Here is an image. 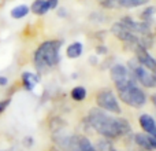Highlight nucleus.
Segmentation results:
<instances>
[{"instance_id": "nucleus-17", "label": "nucleus", "mask_w": 156, "mask_h": 151, "mask_svg": "<svg viewBox=\"0 0 156 151\" xmlns=\"http://www.w3.org/2000/svg\"><path fill=\"white\" fill-rule=\"evenodd\" d=\"M149 0H121V7L132 8V7H140V6L147 4Z\"/></svg>"}, {"instance_id": "nucleus-24", "label": "nucleus", "mask_w": 156, "mask_h": 151, "mask_svg": "<svg viewBox=\"0 0 156 151\" xmlns=\"http://www.w3.org/2000/svg\"><path fill=\"white\" fill-rule=\"evenodd\" d=\"M8 84V80L7 77H4V76H0V87H4Z\"/></svg>"}, {"instance_id": "nucleus-12", "label": "nucleus", "mask_w": 156, "mask_h": 151, "mask_svg": "<svg viewBox=\"0 0 156 151\" xmlns=\"http://www.w3.org/2000/svg\"><path fill=\"white\" fill-rule=\"evenodd\" d=\"M134 142L137 146H140L141 149H144L147 151H152V150L156 149L154 142H152V139L149 138L147 133H137V135L134 136Z\"/></svg>"}, {"instance_id": "nucleus-22", "label": "nucleus", "mask_w": 156, "mask_h": 151, "mask_svg": "<svg viewBox=\"0 0 156 151\" xmlns=\"http://www.w3.org/2000/svg\"><path fill=\"white\" fill-rule=\"evenodd\" d=\"M10 103H11L10 99H4V100H2V102H0V114H2L3 111L8 107V105H10Z\"/></svg>"}, {"instance_id": "nucleus-7", "label": "nucleus", "mask_w": 156, "mask_h": 151, "mask_svg": "<svg viewBox=\"0 0 156 151\" xmlns=\"http://www.w3.org/2000/svg\"><path fill=\"white\" fill-rule=\"evenodd\" d=\"M111 32H112V35L115 36V37H118L121 41L132 46L133 50L138 47V35H134L133 32H130L122 22L114 24L112 28H111Z\"/></svg>"}, {"instance_id": "nucleus-1", "label": "nucleus", "mask_w": 156, "mask_h": 151, "mask_svg": "<svg viewBox=\"0 0 156 151\" xmlns=\"http://www.w3.org/2000/svg\"><path fill=\"white\" fill-rule=\"evenodd\" d=\"M89 124L93 127V129L101 136L108 139H116L119 136H123L130 133V125L126 120L115 118L105 113L103 109L96 107L89 111Z\"/></svg>"}, {"instance_id": "nucleus-23", "label": "nucleus", "mask_w": 156, "mask_h": 151, "mask_svg": "<svg viewBox=\"0 0 156 151\" xmlns=\"http://www.w3.org/2000/svg\"><path fill=\"white\" fill-rule=\"evenodd\" d=\"M58 2H59V0H47V3H48V6H49V10H51V8H55L58 6Z\"/></svg>"}, {"instance_id": "nucleus-15", "label": "nucleus", "mask_w": 156, "mask_h": 151, "mask_svg": "<svg viewBox=\"0 0 156 151\" xmlns=\"http://www.w3.org/2000/svg\"><path fill=\"white\" fill-rule=\"evenodd\" d=\"M29 11H30V8L27 7L26 4H19V6H16V7H14L12 10H11L10 15L14 19H22L29 14Z\"/></svg>"}, {"instance_id": "nucleus-19", "label": "nucleus", "mask_w": 156, "mask_h": 151, "mask_svg": "<svg viewBox=\"0 0 156 151\" xmlns=\"http://www.w3.org/2000/svg\"><path fill=\"white\" fill-rule=\"evenodd\" d=\"M155 7H148L145 11H144L143 14H141V18L144 19V22H147V24H149V22L152 21V17L155 15Z\"/></svg>"}, {"instance_id": "nucleus-6", "label": "nucleus", "mask_w": 156, "mask_h": 151, "mask_svg": "<svg viewBox=\"0 0 156 151\" xmlns=\"http://www.w3.org/2000/svg\"><path fill=\"white\" fill-rule=\"evenodd\" d=\"M96 102H97V106H99L100 109H103L104 111H110V113H114V114L121 113L119 103L111 89H101V91L97 94Z\"/></svg>"}, {"instance_id": "nucleus-2", "label": "nucleus", "mask_w": 156, "mask_h": 151, "mask_svg": "<svg viewBox=\"0 0 156 151\" xmlns=\"http://www.w3.org/2000/svg\"><path fill=\"white\" fill-rule=\"evenodd\" d=\"M60 43L56 40H49L43 43L34 52V65L38 72H45L54 68L59 62Z\"/></svg>"}, {"instance_id": "nucleus-8", "label": "nucleus", "mask_w": 156, "mask_h": 151, "mask_svg": "<svg viewBox=\"0 0 156 151\" xmlns=\"http://www.w3.org/2000/svg\"><path fill=\"white\" fill-rule=\"evenodd\" d=\"M67 150L70 151H96L90 142L83 136H70L67 144Z\"/></svg>"}, {"instance_id": "nucleus-21", "label": "nucleus", "mask_w": 156, "mask_h": 151, "mask_svg": "<svg viewBox=\"0 0 156 151\" xmlns=\"http://www.w3.org/2000/svg\"><path fill=\"white\" fill-rule=\"evenodd\" d=\"M96 151H115V150L112 149V146H111L107 140H104V142H100V143H99Z\"/></svg>"}, {"instance_id": "nucleus-16", "label": "nucleus", "mask_w": 156, "mask_h": 151, "mask_svg": "<svg viewBox=\"0 0 156 151\" xmlns=\"http://www.w3.org/2000/svg\"><path fill=\"white\" fill-rule=\"evenodd\" d=\"M82 44L81 43H73L67 47V57L71 58V59H76V58L81 57L82 54Z\"/></svg>"}, {"instance_id": "nucleus-11", "label": "nucleus", "mask_w": 156, "mask_h": 151, "mask_svg": "<svg viewBox=\"0 0 156 151\" xmlns=\"http://www.w3.org/2000/svg\"><path fill=\"white\" fill-rule=\"evenodd\" d=\"M134 52H136V58H137V61L141 63V65L145 66V68L149 69V70L156 72V61L148 54V51H147L145 48L137 47V48H134Z\"/></svg>"}, {"instance_id": "nucleus-3", "label": "nucleus", "mask_w": 156, "mask_h": 151, "mask_svg": "<svg viewBox=\"0 0 156 151\" xmlns=\"http://www.w3.org/2000/svg\"><path fill=\"white\" fill-rule=\"evenodd\" d=\"M129 70L133 74V77L136 78V81L143 84L144 87H147V88H155L156 87V72L147 69L137 59H133L129 62Z\"/></svg>"}, {"instance_id": "nucleus-13", "label": "nucleus", "mask_w": 156, "mask_h": 151, "mask_svg": "<svg viewBox=\"0 0 156 151\" xmlns=\"http://www.w3.org/2000/svg\"><path fill=\"white\" fill-rule=\"evenodd\" d=\"M37 83H38V77L36 74L30 73V72L22 73V84H23V87L27 89V91H32Z\"/></svg>"}, {"instance_id": "nucleus-10", "label": "nucleus", "mask_w": 156, "mask_h": 151, "mask_svg": "<svg viewBox=\"0 0 156 151\" xmlns=\"http://www.w3.org/2000/svg\"><path fill=\"white\" fill-rule=\"evenodd\" d=\"M140 125L145 131L147 135L152 139V142H154V144L156 147V121L151 116H148V114H143L140 117Z\"/></svg>"}, {"instance_id": "nucleus-18", "label": "nucleus", "mask_w": 156, "mask_h": 151, "mask_svg": "<svg viewBox=\"0 0 156 151\" xmlns=\"http://www.w3.org/2000/svg\"><path fill=\"white\" fill-rule=\"evenodd\" d=\"M71 98H73L74 100H77V102L83 100L86 98V89L83 88V87H76V88L71 91Z\"/></svg>"}, {"instance_id": "nucleus-20", "label": "nucleus", "mask_w": 156, "mask_h": 151, "mask_svg": "<svg viewBox=\"0 0 156 151\" xmlns=\"http://www.w3.org/2000/svg\"><path fill=\"white\" fill-rule=\"evenodd\" d=\"M101 6L105 8H118L121 7V0H101Z\"/></svg>"}, {"instance_id": "nucleus-25", "label": "nucleus", "mask_w": 156, "mask_h": 151, "mask_svg": "<svg viewBox=\"0 0 156 151\" xmlns=\"http://www.w3.org/2000/svg\"><path fill=\"white\" fill-rule=\"evenodd\" d=\"M152 103H154V105H155V107H156V94L154 95V96H152Z\"/></svg>"}, {"instance_id": "nucleus-5", "label": "nucleus", "mask_w": 156, "mask_h": 151, "mask_svg": "<svg viewBox=\"0 0 156 151\" xmlns=\"http://www.w3.org/2000/svg\"><path fill=\"white\" fill-rule=\"evenodd\" d=\"M111 78H112L116 89H122L125 87L137 84V81L133 77V74L130 73V70L125 68L123 65H114L111 68Z\"/></svg>"}, {"instance_id": "nucleus-14", "label": "nucleus", "mask_w": 156, "mask_h": 151, "mask_svg": "<svg viewBox=\"0 0 156 151\" xmlns=\"http://www.w3.org/2000/svg\"><path fill=\"white\" fill-rule=\"evenodd\" d=\"M30 10L34 14H37V15H44L49 10V6L47 3V0H36V2H33Z\"/></svg>"}, {"instance_id": "nucleus-9", "label": "nucleus", "mask_w": 156, "mask_h": 151, "mask_svg": "<svg viewBox=\"0 0 156 151\" xmlns=\"http://www.w3.org/2000/svg\"><path fill=\"white\" fill-rule=\"evenodd\" d=\"M121 22L134 35H151L149 24H147V22H136L130 17H123Z\"/></svg>"}, {"instance_id": "nucleus-4", "label": "nucleus", "mask_w": 156, "mask_h": 151, "mask_svg": "<svg viewBox=\"0 0 156 151\" xmlns=\"http://www.w3.org/2000/svg\"><path fill=\"white\" fill-rule=\"evenodd\" d=\"M118 95L122 99V102H125L126 105L132 106V107H143L147 102L145 94L138 88L136 84L129 87H125L122 89H118Z\"/></svg>"}]
</instances>
